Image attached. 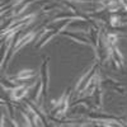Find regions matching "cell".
Listing matches in <instances>:
<instances>
[{"label":"cell","instance_id":"cell-4","mask_svg":"<svg viewBox=\"0 0 127 127\" xmlns=\"http://www.w3.org/2000/svg\"><path fill=\"white\" fill-rule=\"evenodd\" d=\"M111 24H112L113 27H117V26H120V24H121V22H120V18H118V17H112V18H111Z\"/></svg>","mask_w":127,"mask_h":127},{"label":"cell","instance_id":"cell-3","mask_svg":"<svg viewBox=\"0 0 127 127\" xmlns=\"http://www.w3.org/2000/svg\"><path fill=\"white\" fill-rule=\"evenodd\" d=\"M34 74L32 70H22L18 75H17V80H27V79H31L32 76H33Z\"/></svg>","mask_w":127,"mask_h":127},{"label":"cell","instance_id":"cell-6","mask_svg":"<svg viewBox=\"0 0 127 127\" xmlns=\"http://www.w3.org/2000/svg\"><path fill=\"white\" fill-rule=\"evenodd\" d=\"M102 1H104V3H107V4H109V3L112 1V0H102Z\"/></svg>","mask_w":127,"mask_h":127},{"label":"cell","instance_id":"cell-1","mask_svg":"<svg viewBox=\"0 0 127 127\" xmlns=\"http://www.w3.org/2000/svg\"><path fill=\"white\" fill-rule=\"evenodd\" d=\"M27 92H28V88H26V87H17V88H14L13 89V93H12V98L14 99V100H19V99H22L24 95L27 94Z\"/></svg>","mask_w":127,"mask_h":127},{"label":"cell","instance_id":"cell-2","mask_svg":"<svg viewBox=\"0 0 127 127\" xmlns=\"http://www.w3.org/2000/svg\"><path fill=\"white\" fill-rule=\"evenodd\" d=\"M33 37H34V33H33V32H31V33H28L26 37H23L22 39H19V41L17 42V46H15V48H14V52H17L19 48H22L26 43H28L29 41H32V39H33Z\"/></svg>","mask_w":127,"mask_h":127},{"label":"cell","instance_id":"cell-5","mask_svg":"<svg viewBox=\"0 0 127 127\" xmlns=\"http://www.w3.org/2000/svg\"><path fill=\"white\" fill-rule=\"evenodd\" d=\"M107 39L111 42V43H116V42L118 41V37L116 36V34H108L107 36Z\"/></svg>","mask_w":127,"mask_h":127}]
</instances>
